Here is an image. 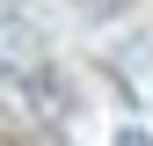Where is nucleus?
<instances>
[{
  "label": "nucleus",
  "instance_id": "nucleus-1",
  "mask_svg": "<svg viewBox=\"0 0 153 146\" xmlns=\"http://www.w3.org/2000/svg\"><path fill=\"white\" fill-rule=\"evenodd\" d=\"M29 102H36V110H51V117L66 110V95H59V80H51V73H29Z\"/></svg>",
  "mask_w": 153,
  "mask_h": 146
},
{
  "label": "nucleus",
  "instance_id": "nucleus-2",
  "mask_svg": "<svg viewBox=\"0 0 153 146\" xmlns=\"http://www.w3.org/2000/svg\"><path fill=\"white\" fill-rule=\"evenodd\" d=\"M88 15H117V7H131V0H80Z\"/></svg>",
  "mask_w": 153,
  "mask_h": 146
},
{
  "label": "nucleus",
  "instance_id": "nucleus-3",
  "mask_svg": "<svg viewBox=\"0 0 153 146\" xmlns=\"http://www.w3.org/2000/svg\"><path fill=\"white\" fill-rule=\"evenodd\" d=\"M117 146H153L146 132H131V124H124V132H117Z\"/></svg>",
  "mask_w": 153,
  "mask_h": 146
}]
</instances>
